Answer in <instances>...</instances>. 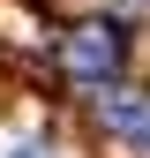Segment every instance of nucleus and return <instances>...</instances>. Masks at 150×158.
Here are the masks:
<instances>
[{
	"instance_id": "3",
	"label": "nucleus",
	"mask_w": 150,
	"mask_h": 158,
	"mask_svg": "<svg viewBox=\"0 0 150 158\" xmlns=\"http://www.w3.org/2000/svg\"><path fill=\"white\" fill-rule=\"evenodd\" d=\"M15 158H45V151H38V143H23V151H15Z\"/></svg>"
},
{
	"instance_id": "2",
	"label": "nucleus",
	"mask_w": 150,
	"mask_h": 158,
	"mask_svg": "<svg viewBox=\"0 0 150 158\" xmlns=\"http://www.w3.org/2000/svg\"><path fill=\"white\" fill-rule=\"evenodd\" d=\"M98 121L120 135V143L150 151V90H98Z\"/></svg>"
},
{
	"instance_id": "1",
	"label": "nucleus",
	"mask_w": 150,
	"mask_h": 158,
	"mask_svg": "<svg viewBox=\"0 0 150 158\" xmlns=\"http://www.w3.org/2000/svg\"><path fill=\"white\" fill-rule=\"evenodd\" d=\"M120 60H128V38H120V23H105V15H90V23H75V30L60 38V68H68V83L105 90L112 75H120Z\"/></svg>"
}]
</instances>
